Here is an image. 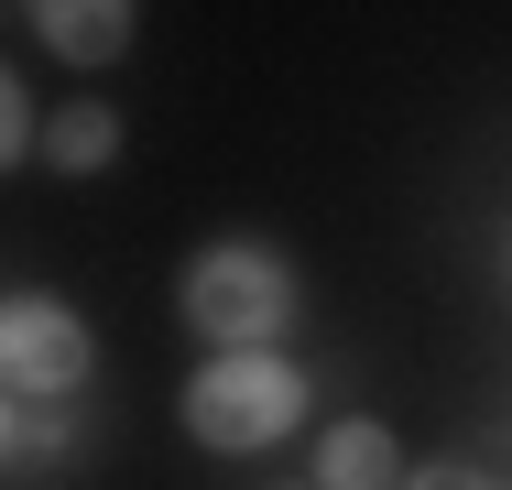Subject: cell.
I'll use <instances>...</instances> for the list:
<instances>
[{"label":"cell","instance_id":"6da1fadb","mask_svg":"<svg viewBox=\"0 0 512 490\" xmlns=\"http://www.w3.org/2000/svg\"><path fill=\"white\" fill-rule=\"evenodd\" d=\"M295 414H306V371L273 360V349H218L186 382V436L197 447H273V436H295Z\"/></svg>","mask_w":512,"mask_h":490},{"label":"cell","instance_id":"7a4b0ae2","mask_svg":"<svg viewBox=\"0 0 512 490\" xmlns=\"http://www.w3.org/2000/svg\"><path fill=\"white\" fill-rule=\"evenodd\" d=\"M186 316H197L218 349H262L284 316H295V273L262 251V240H218L186 262Z\"/></svg>","mask_w":512,"mask_h":490},{"label":"cell","instance_id":"5b68a950","mask_svg":"<svg viewBox=\"0 0 512 490\" xmlns=\"http://www.w3.org/2000/svg\"><path fill=\"white\" fill-rule=\"evenodd\" d=\"M316 480H327V490H404V480H393V425H371V414L327 425V447H316Z\"/></svg>","mask_w":512,"mask_h":490},{"label":"cell","instance_id":"8992f818","mask_svg":"<svg viewBox=\"0 0 512 490\" xmlns=\"http://www.w3.org/2000/svg\"><path fill=\"white\" fill-rule=\"evenodd\" d=\"M109 153H120V109H99V98H77V109L44 120V164H55V175H88Z\"/></svg>","mask_w":512,"mask_h":490},{"label":"cell","instance_id":"277c9868","mask_svg":"<svg viewBox=\"0 0 512 490\" xmlns=\"http://www.w3.org/2000/svg\"><path fill=\"white\" fill-rule=\"evenodd\" d=\"M55 55H77V66H109L120 44H131V11L120 0H55V11H22Z\"/></svg>","mask_w":512,"mask_h":490},{"label":"cell","instance_id":"52a82bcc","mask_svg":"<svg viewBox=\"0 0 512 490\" xmlns=\"http://www.w3.org/2000/svg\"><path fill=\"white\" fill-rule=\"evenodd\" d=\"M414 490H491L469 458H436V469H414Z\"/></svg>","mask_w":512,"mask_h":490},{"label":"cell","instance_id":"3957f363","mask_svg":"<svg viewBox=\"0 0 512 490\" xmlns=\"http://www.w3.org/2000/svg\"><path fill=\"white\" fill-rule=\"evenodd\" d=\"M0 371H11V403H44V392H77L88 382V327L44 294H11L0 316Z\"/></svg>","mask_w":512,"mask_h":490}]
</instances>
